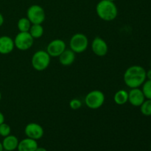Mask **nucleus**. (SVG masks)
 Returning a JSON list of instances; mask_svg holds the SVG:
<instances>
[{"label": "nucleus", "mask_w": 151, "mask_h": 151, "mask_svg": "<svg viewBox=\"0 0 151 151\" xmlns=\"http://www.w3.org/2000/svg\"><path fill=\"white\" fill-rule=\"evenodd\" d=\"M3 150V147H2V145H1V142H0V151H2Z\"/></svg>", "instance_id": "27"}, {"label": "nucleus", "mask_w": 151, "mask_h": 151, "mask_svg": "<svg viewBox=\"0 0 151 151\" xmlns=\"http://www.w3.org/2000/svg\"><path fill=\"white\" fill-rule=\"evenodd\" d=\"M96 13L100 19L111 22L117 17L118 9L114 1L100 0L96 5Z\"/></svg>", "instance_id": "2"}, {"label": "nucleus", "mask_w": 151, "mask_h": 151, "mask_svg": "<svg viewBox=\"0 0 151 151\" xmlns=\"http://www.w3.org/2000/svg\"><path fill=\"white\" fill-rule=\"evenodd\" d=\"M145 99L142 91L139 88H131L128 91V102L134 107H140Z\"/></svg>", "instance_id": "11"}, {"label": "nucleus", "mask_w": 151, "mask_h": 151, "mask_svg": "<svg viewBox=\"0 0 151 151\" xmlns=\"http://www.w3.org/2000/svg\"><path fill=\"white\" fill-rule=\"evenodd\" d=\"M142 91L145 98L151 100V81L146 80L144 83L142 85Z\"/></svg>", "instance_id": "20"}, {"label": "nucleus", "mask_w": 151, "mask_h": 151, "mask_svg": "<svg viewBox=\"0 0 151 151\" xmlns=\"http://www.w3.org/2000/svg\"><path fill=\"white\" fill-rule=\"evenodd\" d=\"M109 1H116V0H109Z\"/></svg>", "instance_id": "29"}, {"label": "nucleus", "mask_w": 151, "mask_h": 151, "mask_svg": "<svg viewBox=\"0 0 151 151\" xmlns=\"http://www.w3.org/2000/svg\"><path fill=\"white\" fill-rule=\"evenodd\" d=\"M58 59L60 64L64 66H69L75 62V53L70 49H66L58 56Z\"/></svg>", "instance_id": "14"}, {"label": "nucleus", "mask_w": 151, "mask_h": 151, "mask_svg": "<svg viewBox=\"0 0 151 151\" xmlns=\"http://www.w3.org/2000/svg\"><path fill=\"white\" fill-rule=\"evenodd\" d=\"M19 142V139H18V138L16 136L10 134V135L7 136V137H4L2 142H1V145H2L4 150L14 151L17 149Z\"/></svg>", "instance_id": "15"}, {"label": "nucleus", "mask_w": 151, "mask_h": 151, "mask_svg": "<svg viewBox=\"0 0 151 151\" xmlns=\"http://www.w3.org/2000/svg\"><path fill=\"white\" fill-rule=\"evenodd\" d=\"M140 111L144 116H151V100L145 99L142 104L140 106Z\"/></svg>", "instance_id": "19"}, {"label": "nucleus", "mask_w": 151, "mask_h": 151, "mask_svg": "<svg viewBox=\"0 0 151 151\" xmlns=\"http://www.w3.org/2000/svg\"><path fill=\"white\" fill-rule=\"evenodd\" d=\"M4 22V16L3 15L0 13V27H1L3 25Z\"/></svg>", "instance_id": "24"}, {"label": "nucleus", "mask_w": 151, "mask_h": 151, "mask_svg": "<svg viewBox=\"0 0 151 151\" xmlns=\"http://www.w3.org/2000/svg\"><path fill=\"white\" fill-rule=\"evenodd\" d=\"M13 40L15 47L22 51L29 50L34 44V38L29 32H19Z\"/></svg>", "instance_id": "7"}, {"label": "nucleus", "mask_w": 151, "mask_h": 151, "mask_svg": "<svg viewBox=\"0 0 151 151\" xmlns=\"http://www.w3.org/2000/svg\"><path fill=\"white\" fill-rule=\"evenodd\" d=\"M91 50L94 55L99 57L106 55L109 52V46L103 38L96 37L91 43Z\"/></svg>", "instance_id": "10"}, {"label": "nucleus", "mask_w": 151, "mask_h": 151, "mask_svg": "<svg viewBox=\"0 0 151 151\" xmlns=\"http://www.w3.org/2000/svg\"><path fill=\"white\" fill-rule=\"evenodd\" d=\"M24 134L28 138L38 140L43 137L44 131L43 127L39 124L36 122H29L25 126Z\"/></svg>", "instance_id": "9"}, {"label": "nucleus", "mask_w": 151, "mask_h": 151, "mask_svg": "<svg viewBox=\"0 0 151 151\" xmlns=\"http://www.w3.org/2000/svg\"><path fill=\"white\" fill-rule=\"evenodd\" d=\"M27 18L32 24H42L46 19V13L44 9L38 4H32L27 10Z\"/></svg>", "instance_id": "6"}, {"label": "nucleus", "mask_w": 151, "mask_h": 151, "mask_svg": "<svg viewBox=\"0 0 151 151\" xmlns=\"http://www.w3.org/2000/svg\"><path fill=\"white\" fill-rule=\"evenodd\" d=\"M1 100V93L0 92V100Z\"/></svg>", "instance_id": "28"}, {"label": "nucleus", "mask_w": 151, "mask_h": 151, "mask_svg": "<svg viewBox=\"0 0 151 151\" xmlns=\"http://www.w3.org/2000/svg\"><path fill=\"white\" fill-rule=\"evenodd\" d=\"M105 94L100 90H93L89 91L85 97V104L90 109H98L105 103Z\"/></svg>", "instance_id": "5"}, {"label": "nucleus", "mask_w": 151, "mask_h": 151, "mask_svg": "<svg viewBox=\"0 0 151 151\" xmlns=\"http://www.w3.org/2000/svg\"><path fill=\"white\" fill-rule=\"evenodd\" d=\"M15 48L14 40L7 35L0 36V54L8 55Z\"/></svg>", "instance_id": "12"}, {"label": "nucleus", "mask_w": 151, "mask_h": 151, "mask_svg": "<svg viewBox=\"0 0 151 151\" xmlns=\"http://www.w3.org/2000/svg\"><path fill=\"white\" fill-rule=\"evenodd\" d=\"M82 106V103L79 99L74 98L69 101V107L72 110H78Z\"/></svg>", "instance_id": "22"}, {"label": "nucleus", "mask_w": 151, "mask_h": 151, "mask_svg": "<svg viewBox=\"0 0 151 151\" xmlns=\"http://www.w3.org/2000/svg\"><path fill=\"white\" fill-rule=\"evenodd\" d=\"M2 151H9V150H4V149H3Z\"/></svg>", "instance_id": "30"}, {"label": "nucleus", "mask_w": 151, "mask_h": 151, "mask_svg": "<svg viewBox=\"0 0 151 151\" xmlns=\"http://www.w3.org/2000/svg\"><path fill=\"white\" fill-rule=\"evenodd\" d=\"M35 151H47V149L43 147H38Z\"/></svg>", "instance_id": "26"}, {"label": "nucleus", "mask_w": 151, "mask_h": 151, "mask_svg": "<svg viewBox=\"0 0 151 151\" xmlns=\"http://www.w3.org/2000/svg\"><path fill=\"white\" fill-rule=\"evenodd\" d=\"M123 80L125 85L130 88H139L147 80L146 70L139 65L130 66L124 73Z\"/></svg>", "instance_id": "1"}, {"label": "nucleus", "mask_w": 151, "mask_h": 151, "mask_svg": "<svg viewBox=\"0 0 151 151\" xmlns=\"http://www.w3.org/2000/svg\"><path fill=\"white\" fill-rule=\"evenodd\" d=\"M11 133V128L8 124L3 122L0 125V136L2 137H5L10 135Z\"/></svg>", "instance_id": "21"}, {"label": "nucleus", "mask_w": 151, "mask_h": 151, "mask_svg": "<svg viewBox=\"0 0 151 151\" xmlns=\"http://www.w3.org/2000/svg\"><path fill=\"white\" fill-rule=\"evenodd\" d=\"M114 101L119 106L125 105L128 102V92L124 89L119 90L114 95Z\"/></svg>", "instance_id": "16"}, {"label": "nucleus", "mask_w": 151, "mask_h": 151, "mask_svg": "<svg viewBox=\"0 0 151 151\" xmlns=\"http://www.w3.org/2000/svg\"><path fill=\"white\" fill-rule=\"evenodd\" d=\"M31 25L32 24L27 17L21 18L17 22V27L19 32H29Z\"/></svg>", "instance_id": "18"}, {"label": "nucleus", "mask_w": 151, "mask_h": 151, "mask_svg": "<svg viewBox=\"0 0 151 151\" xmlns=\"http://www.w3.org/2000/svg\"><path fill=\"white\" fill-rule=\"evenodd\" d=\"M69 47L75 54H80L87 50L88 47V39L83 33L74 34L69 41Z\"/></svg>", "instance_id": "4"}, {"label": "nucleus", "mask_w": 151, "mask_h": 151, "mask_svg": "<svg viewBox=\"0 0 151 151\" xmlns=\"http://www.w3.org/2000/svg\"><path fill=\"white\" fill-rule=\"evenodd\" d=\"M51 61V57L46 50H38L31 58L32 68L38 72H43L49 67Z\"/></svg>", "instance_id": "3"}, {"label": "nucleus", "mask_w": 151, "mask_h": 151, "mask_svg": "<svg viewBox=\"0 0 151 151\" xmlns=\"http://www.w3.org/2000/svg\"><path fill=\"white\" fill-rule=\"evenodd\" d=\"M146 78H147V80L151 81V69H149L147 72H146Z\"/></svg>", "instance_id": "23"}, {"label": "nucleus", "mask_w": 151, "mask_h": 151, "mask_svg": "<svg viewBox=\"0 0 151 151\" xmlns=\"http://www.w3.org/2000/svg\"><path fill=\"white\" fill-rule=\"evenodd\" d=\"M4 119H4V114L0 111V125H1V123H3V122H4Z\"/></svg>", "instance_id": "25"}, {"label": "nucleus", "mask_w": 151, "mask_h": 151, "mask_svg": "<svg viewBox=\"0 0 151 151\" xmlns=\"http://www.w3.org/2000/svg\"><path fill=\"white\" fill-rule=\"evenodd\" d=\"M29 32L34 39H36V38H39L42 37V35H44V29L42 24H34L31 25Z\"/></svg>", "instance_id": "17"}, {"label": "nucleus", "mask_w": 151, "mask_h": 151, "mask_svg": "<svg viewBox=\"0 0 151 151\" xmlns=\"http://www.w3.org/2000/svg\"><path fill=\"white\" fill-rule=\"evenodd\" d=\"M38 147L37 140L27 137L19 141L17 150L18 151H35Z\"/></svg>", "instance_id": "13"}, {"label": "nucleus", "mask_w": 151, "mask_h": 151, "mask_svg": "<svg viewBox=\"0 0 151 151\" xmlns=\"http://www.w3.org/2000/svg\"><path fill=\"white\" fill-rule=\"evenodd\" d=\"M66 49V43L63 40L57 38L50 41L47 47V50L51 58H58V56Z\"/></svg>", "instance_id": "8"}, {"label": "nucleus", "mask_w": 151, "mask_h": 151, "mask_svg": "<svg viewBox=\"0 0 151 151\" xmlns=\"http://www.w3.org/2000/svg\"><path fill=\"white\" fill-rule=\"evenodd\" d=\"M150 149H151V144H150Z\"/></svg>", "instance_id": "31"}]
</instances>
